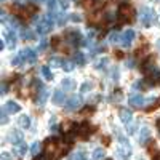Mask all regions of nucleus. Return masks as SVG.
Returning a JSON list of instances; mask_svg holds the SVG:
<instances>
[{"label": "nucleus", "mask_w": 160, "mask_h": 160, "mask_svg": "<svg viewBox=\"0 0 160 160\" xmlns=\"http://www.w3.org/2000/svg\"><path fill=\"white\" fill-rule=\"evenodd\" d=\"M117 18H118L120 24L131 22L133 19H135V10H133V7H131V5H128V3H122V5L118 7Z\"/></svg>", "instance_id": "1"}, {"label": "nucleus", "mask_w": 160, "mask_h": 160, "mask_svg": "<svg viewBox=\"0 0 160 160\" xmlns=\"http://www.w3.org/2000/svg\"><path fill=\"white\" fill-rule=\"evenodd\" d=\"M155 21V13L152 8L149 7H142L139 10V22L144 26V28H151L152 22Z\"/></svg>", "instance_id": "2"}, {"label": "nucleus", "mask_w": 160, "mask_h": 160, "mask_svg": "<svg viewBox=\"0 0 160 160\" xmlns=\"http://www.w3.org/2000/svg\"><path fill=\"white\" fill-rule=\"evenodd\" d=\"M144 82L148 83V85H151V87H158V85H160V69L157 68V66H155L151 72L146 74Z\"/></svg>", "instance_id": "3"}, {"label": "nucleus", "mask_w": 160, "mask_h": 160, "mask_svg": "<svg viewBox=\"0 0 160 160\" xmlns=\"http://www.w3.org/2000/svg\"><path fill=\"white\" fill-rule=\"evenodd\" d=\"M18 55H19L22 64H24V62L34 64V62L37 61V50H32V48H24V50H21V51L18 53Z\"/></svg>", "instance_id": "4"}, {"label": "nucleus", "mask_w": 160, "mask_h": 160, "mask_svg": "<svg viewBox=\"0 0 160 160\" xmlns=\"http://www.w3.org/2000/svg\"><path fill=\"white\" fill-rule=\"evenodd\" d=\"M93 133H95V127H93L91 123H88V122H83V123H80V127H78L77 136L82 138V139H88Z\"/></svg>", "instance_id": "5"}, {"label": "nucleus", "mask_w": 160, "mask_h": 160, "mask_svg": "<svg viewBox=\"0 0 160 160\" xmlns=\"http://www.w3.org/2000/svg\"><path fill=\"white\" fill-rule=\"evenodd\" d=\"M80 106H82V98L80 96H71L64 102V111L66 112H74V111L80 109Z\"/></svg>", "instance_id": "6"}, {"label": "nucleus", "mask_w": 160, "mask_h": 160, "mask_svg": "<svg viewBox=\"0 0 160 160\" xmlns=\"http://www.w3.org/2000/svg\"><path fill=\"white\" fill-rule=\"evenodd\" d=\"M135 37H136V32L135 31H133V29H127L122 35H120V45H122L123 48H128L133 43Z\"/></svg>", "instance_id": "7"}, {"label": "nucleus", "mask_w": 160, "mask_h": 160, "mask_svg": "<svg viewBox=\"0 0 160 160\" xmlns=\"http://www.w3.org/2000/svg\"><path fill=\"white\" fill-rule=\"evenodd\" d=\"M128 104L131 106V108H144L146 98L142 95H139V93H131V95L128 96Z\"/></svg>", "instance_id": "8"}, {"label": "nucleus", "mask_w": 160, "mask_h": 160, "mask_svg": "<svg viewBox=\"0 0 160 160\" xmlns=\"http://www.w3.org/2000/svg\"><path fill=\"white\" fill-rule=\"evenodd\" d=\"M66 40H68V43H71V45H82V40H83V37H82V34H80L78 31H68L66 32Z\"/></svg>", "instance_id": "9"}, {"label": "nucleus", "mask_w": 160, "mask_h": 160, "mask_svg": "<svg viewBox=\"0 0 160 160\" xmlns=\"http://www.w3.org/2000/svg\"><path fill=\"white\" fill-rule=\"evenodd\" d=\"M64 90V88H62ZM61 88L53 91V96H51V102L55 106H62L66 102V91H62Z\"/></svg>", "instance_id": "10"}, {"label": "nucleus", "mask_w": 160, "mask_h": 160, "mask_svg": "<svg viewBox=\"0 0 160 160\" xmlns=\"http://www.w3.org/2000/svg\"><path fill=\"white\" fill-rule=\"evenodd\" d=\"M8 139H10V144L18 146V144H21L24 141V135H22V131H19V130H11L8 133Z\"/></svg>", "instance_id": "11"}, {"label": "nucleus", "mask_w": 160, "mask_h": 160, "mask_svg": "<svg viewBox=\"0 0 160 160\" xmlns=\"http://www.w3.org/2000/svg\"><path fill=\"white\" fill-rule=\"evenodd\" d=\"M118 118H120V122L125 123V125L131 123V120H133V112H131V109L120 108V109H118Z\"/></svg>", "instance_id": "12"}, {"label": "nucleus", "mask_w": 160, "mask_h": 160, "mask_svg": "<svg viewBox=\"0 0 160 160\" xmlns=\"http://www.w3.org/2000/svg\"><path fill=\"white\" fill-rule=\"evenodd\" d=\"M152 136V130L149 127H142L139 130V136H138V142L139 144H148V141L151 139Z\"/></svg>", "instance_id": "13"}, {"label": "nucleus", "mask_w": 160, "mask_h": 160, "mask_svg": "<svg viewBox=\"0 0 160 160\" xmlns=\"http://www.w3.org/2000/svg\"><path fill=\"white\" fill-rule=\"evenodd\" d=\"M48 98H50V91H48L47 88H42V90H40V91L37 93V96H35V102H37L38 106H43V104H47Z\"/></svg>", "instance_id": "14"}, {"label": "nucleus", "mask_w": 160, "mask_h": 160, "mask_svg": "<svg viewBox=\"0 0 160 160\" xmlns=\"http://www.w3.org/2000/svg\"><path fill=\"white\" fill-rule=\"evenodd\" d=\"M155 68V64H154V59H152V56H148V58H146L144 61H142V64H141V72L146 75V74H148V72H151L152 69Z\"/></svg>", "instance_id": "15"}, {"label": "nucleus", "mask_w": 160, "mask_h": 160, "mask_svg": "<svg viewBox=\"0 0 160 160\" xmlns=\"http://www.w3.org/2000/svg\"><path fill=\"white\" fill-rule=\"evenodd\" d=\"M5 109H7V112H8L10 115H13V114L21 112V106H19L16 101H7V102H5Z\"/></svg>", "instance_id": "16"}, {"label": "nucleus", "mask_w": 160, "mask_h": 160, "mask_svg": "<svg viewBox=\"0 0 160 160\" xmlns=\"http://www.w3.org/2000/svg\"><path fill=\"white\" fill-rule=\"evenodd\" d=\"M5 40L8 42V47H10L11 50H15V47H16V42H18V38H16V31L8 29V34L5 35Z\"/></svg>", "instance_id": "17"}, {"label": "nucleus", "mask_w": 160, "mask_h": 160, "mask_svg": "<svg viewBox=\"0 0 160 160\" xmlns=\"http://www.w3.org/2000/svg\"><path fill=\"white\" fill-rule=\"evenodd\" d=\"M35 31H37V34L38 35H45V34H48L50 31H51V28H50V26L42 19V21H40L38 24H37V28H35Z\"/></svg>", "instance_id": "18"}, {"label": "nucleus", "mask_w": 160, "mask_h": 160, "mask_svg": "<svg viewBox=\"0 0 160 160\" xmlns=\"http://www.w3.org/2000/svg\"><path fill=\"white\" fill-rule=\"evenodd\" d=\"M18 123H19L21 128L28 130V128L31 127V117H29V115H26V114H22V115L18 118Z\"/></svg>", "instance_id": "19"}, {"label": "nucleus", "mask_w": 160, "mask_h": 160, "mask_svg": "<svg viewBox=\"0 0 160 160\" xmlns=\"http://www.w3.org/2000/svg\"><path fill=\"white\" fill-rule=\"evenodd\" d=\"M61 87L64 88V90H75V82L72 78H69V77H66V78H62L61 80Z\"/></svg>", "instance_id": "20"}, {"label": "nucleus", "mask_w": 160, "mask_h": 160, "mask_svg": "<svg viewBox=\"0 0 160 160\" xmlns=\"http://www.w3.org/2000/svg\"><path fill=\"white\" fill-rule=\"evenodd\" d=\"M74 62H75V66H83L87 62V58H85V55L82 51H75L74 53Z\"/></svg>", "instance_id": "21"}, {"label": "nucleus", "mask_w": 160, "mask_h": 160, "mask_svg": "<svg viewBox=\"0 0 160 160\" xmlns=\"http://www.w3.org/2000/svg\"><path fill=\"white\" fill-rule=\"evenodd\" d=\"M29 152H31V155H38L40 152H42V142L40 141H35V142H32V146H31V149H29Z\"/></svg>", "instance_id": "22"}, {"label": "nucleus", "mask_w": 160, "mask_h": 160, "mask_svg": "<svg viewBox=\"0 0 160 160\" xmlns=\"http://www.w3.org/2000/svg\"><path fill=\"white\" fill-rule=\"evenodd\" d=\"M48 62H50V66H53V68H62L64 59H62V58H59V56H51Z\"/></svg>", "instance_id": "23"}, {"label": "nucleus", "mask_w": 160, "mask_h": 160, "mask_svg": "<svg viewBox=\"0 0 160 160\" xmlns=\"http://www.w3.org/2000/svg\"><path fill=\"white\" fill-rule=\"evenodd\" d=\"M87 158V154H85V151H75L71 157H69V160H85Z\"/></svg>", "instance_id": "24"}, {"label": "nucleus", "mask_w": 160, "mask_h": 160, "mask_svg": "<svg viewBox=\"0 0 160 160\" xmlns=\"http://www.w3.org/2000/svg\"><path fill=\"white\" fill-rule=\"evenodd\" d=\"M148 142H149V146H148V152H149L151 157H152V155H155V154L158 152V149H157V142H155L154 139H149Z\"/></svg>", "instance_id": "25"}, {"label": "nucleus", "mask_w": 160, "mask_h": 160, "mask_svg": "<svg viewBox=\"0 0 160 160\" xmlns=\"http://www.w3.org/2000/svg\"><path fill=\"white\" fill-rule=\"evenodd\" d=\"M104 155H106V151L102 148H96L93 151V160H101V158H104Z\"/></svg>", "instance_id": "26"}, {"label": "nucleus", "mask_w": 160, "mask_h": 160, "mask_svg": "<svg viewBox=\"0 0 160 160\" xmlns=\"http://www.w3.org/2000/svg\"><path fill=\"white\" fill-rule=\"evenodd\" d=\"M74 64H75L74 61H68V59H64V62H62V71H64V72H72V71H74V68H75Z\"/></svg>", "instance_id": "27"}, {"label": "nucleus", "mask_w": 160, "mask_h": 160, "mask_svg": "<svg viewBox=\"0 0 160 160\" xmlns=\"http://www.w3.org/2000/svg\"><path fill=\"white\" fill-rule=\"evenodd\" d=\"M109 64V58H101L96 64H95V68L98 69V71H102V69H106V66Z\"/></svg>", "instance_id": "28"}, {"label": "nucleus", "mask_w": 160, "mask_h": 160, "mask_svg": "<svg viewBox=\"0 0 160 160\" xmlns=\"http://www.w3.org/2000/svg\"><path fill=\"white\" fill-rule=\"evenodd\" d=\"M48 45H50L48 40H47V38H42V40H40V43L37 45V53H43V51L48 48Z\"/></svg>", "instance_id": "29"}, {"label": "nucleus", "mask_w": 160, "mask_h": 160, "mask_svg": "<svg viewBox=\"0 0 160 160\" xmlns=\"http://www.w3.org/2000/svg\"><path fill=\"white\" fill-rule=\"evenodd\" d=\"M68 19H71V16L64 15V13H59V15L56 16V22H58V26H64L66 22H68Z\"/></svg>", "instance_id": "30"}, {"label": "nucleus", "mask_w": 160, "mask_h": 160, "mask_svg": "<svg viewBox=\"0 0 160 160\" xmlns=\"http://www.w3.org/2000/svg\"><path fill=\"white\" fill-rule=\"evenodd\" d=\"M21 37H22L24 40H34V38H35V34H34L32 31H29V29H24V31L21 32Z\"/></svg>", "instance_id": "31"}, {"label": "nucleus", "mask_w": 160, "mask_h": 160, "mask_svg": "<svg viewBox=\"0 0 160 160\" xmlns=\"http://www.w3.org/2000/svg\"><path fill=\"white\" fill-rule=\"evenodd\" d=\"M16 154H19V155H26V152H28V144H26L24 141L21 142V144H18V149L15 151Z\"/></svg>", "instance_id": "32"}, {"label": "nucleus", "mask_w": 160, "mask_h": 160, "mask_svg": "<svg viewBox=\"0 0 160 160\" xmlns=\"http://www.w3.org/2000/svg\"><path fill=\"white\" fill-rule=\"evenodd\" d=\"M93 90V82H83L80 87V93H88Z\"/></svg>", "instance_id": "33"}, {"label": "nucleus", "mask_w": 160, "mask_h": 160, "mask_svg": "<svg viewBox=\"0 0 160 160\" xmlns=\"http://www.w3.org/2000/svg\"><path fill=\"white\" fill-rule=\"evenodd\" d=\"M42 75H43L47 80H51V78H53V74H51V71H50L48 66H42Z\"/></svg>", "instance_id": "34"}, {"label": "nucleus", "mask_w": 160, "mask_h": 160, "mask_svg": "<svg viewBox=\"0 0 160 160\" xmlns=\"http://www.w3.org/2000/svg\"><path fill=\"white\" fill-rule=\"evenodd\" d=\"M108 40H109V42L111 43H117V42H120V37H118V32H111L109 34V37H108Z\"/></svg>", "instance_id": "35"}, {"label": "nucleus", "mask_w": 160, "mask_h": 160, "mask_svg": "<svg viewBox=\"0 0 160 160\" xmlns=\"http://www.w3.org/2000/svg\"><path fill=\"white\" fill-rule=\"evenodd\" d=\"M111 78H112V82H117L118 80V68H114L111 71Z\"/></svg>", "instance_id": "36"}, {"label": "nucleus", "mask_w": 160, "mask_h": 160, "mask_svg": "<svg viewBox=\"0 0 160 160\" xmlns=\"http://www.w3.org/2000/svg\"><path fill=\"white\" fill-rule=\"evenodd\" d=\"M8 122V112H7V109L3 108L2 109V125H5Z\"/></svg>", "instance_id": "37"}, {"label": "nucleus", "mask_w": 160, "mask_h": 160, "mask_svg": "<svg viewBox=\"0 0 160 160\" xmlns=\"http://www.w3.org/2000/svg\"><path fill=\"white\" fill-rule=\"evenodd\" d=\"M71 21L72 22H82V16L77 15V13H74V15H71Z\"/></svg>", "instance_id": "38"}, {"label": "nucleus", "mask_w": 160, "mask_h": 160, "mask_svg": "<svg viewBox=\"0 0 160 160\" xmlns=\"http://www.w3.org/2000/svg\"><path fill=\"white\" fill-rule=\"evenodd\" d=\"M59 5H61V8H62V10H68L71 3H69V0H59Z\"/></svg>", "instance_id": "39"}, {"label": "nucleus", "mask_w": 160, "mask_h": 160, "mask_svg": "<svg viewBox=\"0 0 160 160\" xmlns=\"http://www.w3.org/2000/svg\"><path fill=\"white\" fill-rule=\"evenodd\" d=\"M47 5H48V8L53 11V10H55V7H56V0H47Z\"/></svg>", "instance_id": "40"}, {"label": "nucleus", "mask_w": 160, "mask_h": 160, "mask_svg": "<svg viewBox=\"0 0 160 160\" xmlns=\"http://www.w3.org/2000/svg\"><path fill=\"white\" fill-rule=\"evenodd\" d=\"M59 40H61L59 37H53L51 38V47H58L59 45Z\"/></svg>", "instance_id": "41"}, {"label": "nucleus", "mask_w": 160, "mask_h": 160, "mask_svg": "<svg viewBox=\"0 0 160 160\" xmlns=\"http://www.w3.org/2000/svg\"><path fill=\"white\" fill-rule=\"evenodd\" d=\"M50 131L53 133V135H55V133H58V131H59V127H58L56 123H51V128H50Z\"/></svg>", "instance_id": "42"}, {"label": "nucleus", "mask_w": 160, "mask_h": 160, "mask_svg": "<svg viewBox=\"0 0 160 160\" xmlns=\"http://www.w3.org/2000/svg\"><path fill=\"white\" fill-rule=\"evenodd\" d=\"M2 160H13V158H11V154H8V152H2Z\"/></svg>", "instance_id": "43"}, {"label": "nucleus", "mask_w": 160, "mask_h": 160, "mask_svg": "<svg viewBox=\"0 0 160 160\" xmlns=\"http://www.w3.org/2000/svg\"><path fill=\"white\" fill-rule=\"evenodd\" d=\"M127 68L133 69V68H135V61H133V59H127Z\"/></svg>", "instance_id": "44"}, {"label": "nucleus", "mask_w": 160, "mask_h": 160, "mask_svg": "<svg viewBox=\"0 0 160 160\" xmlns=\"http://www.w3.org/2000/svg\"><path fill=\"white\" fill-rule=\"evenodd\" d=\"M142 87H144V85H142V82H139V80H138V82H135V83H133V88H135V90H138V88L141 90Z\"/></svg>", "instance_id": "45"}, {"label": "nucleus", "mask_w": 160, "mask_h": 160, "mask_svg": "<svg viewBox=\"0 0 160 160\" xmlns=\"http://www.w3.org/2000/svg\"><path fill=\"white\" fill-rule=\"evenodd\" d=\"M7 93H8V85L3 82L2 83V95H7Z\"/></svg>", "instance_id": "46"}, {"label": "nucleus", "mask_w": 160, "mask_h": 160, "mask_svg": "<svg viewBox=\"0 0 160 160\" xmlns=\"http://www.w3.org/2000/svg\"><path fill=\"white\" fill-rule=\"evenodd\" d=\"M102 142H104L106 146H109V144H111V138H109V136H102Z\"/></svg>", "instance_id": "47"}, {"label": "nucleus", "mask_w": 160, "mask_h": 160, "mask_svg": "<svg viewBox=\"0 0 160 160\" xmlns=\"http://www.w3.org/2000/svg\"><path fill=\"white\" fill-rule=\"evenodd\" d=\"M152 160H160V152H157L155 155H152Z\"/></svg>", "instance_id": "48"}, {"label": "nucleus", "mask_w": 160, "mask_h": 160, "mask_svg": "<svg viewBox=\"0 0 160 160\" xmlns=\"http://www.w3.org/2000/svg\"><path fill=\"white\" fill-rule=\"evenodd\" d=\"M115 56L117 58H123V53L122 51H115Z\"/></svg>", "instance_id": "49"}, {"label": "nucleus", "mask_w": 160, "mask_h": 160, "mask_svg": "<svg viewBox=\"0 0 160 160\" xmlns=\"http://www.w3.org/2000/svg\"><path fill=\"white\" fill-rule=\"evenodd\" d=\"M32 2H35V3H43V2H47V0H32Z\"/></svg>", "instance_id": "50"}, {"label": "nucleus", "mask_w": 160, "mask_h": 160, "mask_svg": "<svg viewBox=\"0 0 160 160\" xmlns=\"http://www.w3.org/2000/svg\"><path fill=\"white\" fill-rule=\"evenodd\" d=\"M155 125H157V128H158V130H160V118H158V120H157V123H155Z\"/></svg>", "instance_id": "51"}, {"label": "nucleus", "mask_w": 160, "mask_h": 160, "mask_svg": "<svg viewBox=\"0 0 160 160\" xmlns=\"http://www.w3.org/2000/svg\"><path fill=\"white\" fill-rule=\"evenodd\" d=\"M157 48H158V50H160V38H158V40H157Z\"/></svg>", "instance_id": "52"}, {"label": "nucleus", "mask_w": 160, "mask_h": 160, "mask_svg": "<svg viewBox=\"0 0 160 160\" xmlns=\"http://www.w3.org/2000/svg\"><path fill=\"white\" fill-rule=\"evenodd\" d=\"M15 2H16V3H22V2H24V0H15Z\"/></svg>", "instance_id": "53"}, {"label": "nucleus", "mask_w": 160, "mask_h": 160, "mask_svg": "<svg viewBox=\"0 0 160 160\" xmlns=\"http://www.w3.org/2000/svg\"><path fill=\"white\" fill-rule=\"evenodd\" d=\"M108 160H111V158H108Z\"/></svg>", "instance_id": "54"}, {"label": "nucleus", "mask_w": 160, "mask_h": 160, "mask_svg": "<svg viewBox=\"0 0 160 160\" xmlns=\"http://www.w3.org/2000/svg\"><path fill=\"white\" fill-rule=\"evenodd\" d=\"M85 160H88V158H85Z\"/></svg>", "instance_id": "55"}]
</instances>
